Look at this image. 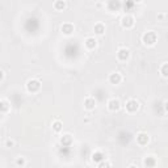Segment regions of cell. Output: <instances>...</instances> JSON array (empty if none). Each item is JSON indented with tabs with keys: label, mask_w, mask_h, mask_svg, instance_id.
Returning <instances> with one entry per match:
<instances>
[{
	"label": "cell",
	"mask_w": 168,
	"mask_h": 168,
	"mask_svg": "<svg viewBox=\"0 0 168 168\" xmlns=\"http://www.w3.org/2000/svg\"><path fill=\"white\" fill-rule=\"evenodd\" d=\"M25 164H26V160H25V158H24V156H18L16 159V166L17 167H24Z\"/></svg>",
	"instance_id": "obj_20"
},
{
	"label": "cell",
	"mask_w": 168,
	"mask_h": 168,
	"mask_svg": "<svg viewBox=\"0 0 168 168\" xmlns=\"http://www.w3.org/2000/svg\"><path fill=\"white\" fill-rule=\"evenodd\" d=\"M84 108L87 110H93L96 108V100L93 97H87L84 100Z\"/></svg>",
	"instance_id": "obj_12"
},
{
	"label": "cell",
	"mask_w": 168,
	"mask_h": 168,
	"mask_svg": "<svg viewBox=\"0 0 168 168\" xmlns=\"http://www.w3.org/2000/svg\"><path fill=\"white\" fill-rule=\"evenodd\" d=\"M3 78H4V72H3V70H0V82L3 80Z\"/></svg>",
	"instance_id": "obj_24"
},
{
	"label": "cell",
	"mask_w": 168,
	"mask_h": 168,
	"mask_svg": "<svg viewBox=\"0 0 168 168\" xmlns=\"http://www.w3.org/2000/svg\"><path fill=\"white\" fill-rule=\"evenodd\" d=\"M71 143H72V135H71V134H65V135L60 138V145L63 146V147L71 146Z\"/></svg>",
	"instance_id": "obj_13"
},
{
	"label": "cell",
	"mask_w": 168,
	"mask_h": 168,
	"mask_svg": "<svg viewBox=\"0 0 168 168\" xmlns=\"http://www.w3.org/2000/svg\"><path fill=\"white\" fill-rule=\"evenodd\" d=\"M121 82H122V75L120 72H112L109 75V83L110 84L117 85V84H120Z\"/></svg>",
	"instance_id": "obj_9"
},
{
	"label": "cell",
	"mask_w": 168,
	"mask_h": 168,
	"mask_svg": "<svg viewBox=\"0 0 168 168\" xmlns=\"http://www.w3.org/2000/svg\"><path fill=\"white\" fill-rule=\"evenodd\" d=\"M117 58H118V60H121V62H126V60L130 58V51H129V49H126V47L118 49V51H117Z\"/></svg>",
	"instance_id": "obj_5"
},
{
	"label": "cell",
	"mask_w": 168,
	"mask_h": 168,
	"mask_svg": "<svg viewBox=\"0 0 168 168\" xmlns=\"http://www.w3.org/2000/svg\"><path fill=\"white\" fill-rule=\"evenodd\" d=\"M60 30H62V33L63 34L71 36L74 33V30H75V26H74V24H71V22H65L63 25L60 26Z\"/></svg>",
	"instance_id": "obj_8"
},
{
	"label": "cell",
	"mask_w": 168,
	"mask_h": 168,
	"mask_svg": "<svg viewBox=\"0 0 168 168\" xmlns=\"http://www.w3.org/2000/svg\"><path fill=\"white\" fill-rule=\"evenodd\" d=\"M129 168H138V167L134 166V164H132V166H129Z\"/></svg>",
	"instance_id": "obj_25"
},
{
	"label": "cell",
	"mask_w": 168,
	"mask_h": 168,
	"mask_svg": "<svg viewBox=\"0 0 168 168\" xmlns=\"http://www.w3.org/2000/svg\"><path fill=\"white\" fill-rule=\"evenodd\" d=\"M93 30H95L96 34L101 36V34H104V32H105V25H104L103 22H97V24H95V28H93Z\"/></svg>",
	"instance_id": "obj_16"
},
{
	"label": "cell",
	"mask_w": 168,
	"mask_h": 168,
	"mask_svg": "<svg viewBox=\"0 0 168 168\" xmlns=\"http://www.w3.org/2000/svg\"><path fill=\"white\" fill-rule=\"evenodd\" d=\"M65 7H66V2H63V0H57L54 3V8L57 11H63Z\"/></svg>",
	"instance_id": "obj_17"
},
{
	"label": "cell",
	"mask_w": 168,
	"mask_h": 168,
	"mask_svg": "<svg viewBox=\"0 0 168 168\" xmlns=\"http://www.w3.org/2000/svg\"><path fill=\"white\" fill-rule=\"evenodd\" d=\"M139 108V103L134 100V98H130V100L126 101V110L129 112V113H134V112H137Z\"/></svg>",
	"instance_id": "obj_6"
},
{
	"label": "cell",
	"mask_w": 168,
	"mask_h": 168,
	"mask_svg": "<svg viewBox=\"0 0 168 168\" xmlns=\"http://www.w3.org/2000/svg\"><path fill=\"white\" fill-rule=\"evenodd\" d=\"M84 45L85 47L88 49V50H92V49H95L96 45H97V40L95 37H87L85 41H84Z\"/></svg>",
	"instance_id": "obj_11"
},
{
	"label": "cell",
	"mask_w": 168,
	"mask_h": 168,
	"mask_svg": "<svg viewBox=\"0 0 168 168\" xmlns=\"http://www.w3.org/2000/svg\"><path fill=\"white\" fill-rule=\"evenodd\" d=\"M15 146V141L13 139H7L5 141V147H13Z\"/></svg>",
	"instance_id": "obj_22"
},
{
	"label": "cell",
	"mask_w": 168,
	"mask_h": 168,
	"mask_svg": "<svg viewBox=\"0 0 168 168\" xmlns=\"http://www.w3.org/2000/svg\"><path fill=\"white\" fill-rule=\"evenodd\" d=\"M62 129H63V123H62L60 121H54L53 122V130L55 133H60Z\"/></svg>",
	"instance_id": "obj_18"
},
{
	"label": "cell",
	"mask_w": 168,
	"mask_h": 168,
	"mask_svg": "<svg viewBox=\"0 0 168 168\" xmlns=\"http://www.w3.org/2000/svg\"><path fill=\"white\" fill-rule=\"evenodd\" d=\"M97 168H110V163H109V161H107V160H103V161L98 163Z\"/></svg>",
	"instance_id": "obj_21"
},
{
	"label": "cell",
	"mask_w": 168,
	"mask_h": 168,
	"mask_svg": "<svg viewBox=\"0 0 168 168\" xmlns=\"http://www.w3.org/2000/svg\"><path fill=\"white\" fill-rule=\"evenodd\" d=\"M107 7L110 12H117L118 9H120L122 7V4L120 2H117V0H110V2L107 3Z\"/></svg>",
	"instance_id": "obj_10"
},
{
	"label": "cell",
	"mask_w": 168,
	"mask_h": 168,
	"mask_svg": "<svg viewBox=\"0 0 168 168\" xmlns=\"http://www.w3.org/2000/svg\"><path fill=\"white\" fill-rule=\"evenodd\" d=\"M143 163H145L146 168H155V166H156V159H155L154 156H147Z\"/></svg>",
	"instance_id": "obj_15"
},
{
	"label": "cell",
	"mask_w": 168,
	"mask_h": 168,
	"mask_svg": "<svg viewBox=\"0 0 168 168\" xmlns=\"http://www.w3.org/2000/svg\"><path fill=\"white\" fill-rule=\"evenodd\" d=\"M120 108H121V103L118 98H110L108 101V109L110 112H117V110H120Z\"/></svg>",
	"instance_id": "obj_7"
},
{
	"label": "cell",
	"mask_w": 168,
	"mask_h": 168,
	"mask_svg": "<svg viewBox=\"0 0 168 168\" xmlns=\"http://www.w3.org/2000/svg\"><path fill=\"white\" fill-rule=\"evenodd\" d=\"M156 41H158V36L155 32H152V30H148V32H146L142 36V42L145 43L146 46H154L155 43H156Z\"/></svg>",
	"instance_id": "obj_1"
},
{
	"label": "cell",
	"mask_w": 168,
	"mask_h": 168,
	"mask_svg": "<svg viewBox=\"0 0 168 168\" xmlns=\"http://www.w3.org/2000/svg\"><path fill=\"white\" fill-rule=\"evenodd\" d=\"M121 25L125 29H132L134 26V17L130 15H125L121 18Z\"/></svg>",
	"instance_id": "obj_3"
},
{
	"label": "cell",
	"mask_w": 168,
	"mask_h": 168,
	"mask_svg": "<svg viewBox=\"0 0 168 168\" xmlns=\"http://www.w3.org/2000/svg\"><path fill=\"white\" fill-rule=\"evenodd\" d=\"M0 105H2V109H3V110H7V109H8V103L5 101V100H3L2 103H0Z\"/></svg>",
	"instance_id": "obj_23"
},
{
	"label": "cell",
	"mask_w": 168,
	"mask_h": 168,
	"mask_svg": "<svg viewBox=\"0 0 168 168\" xmlns=\"http://www.w3.org/2000/svg\"><path fill=\"white\" fill-rule=\"evenodd\" d=\"M160 74L163 78H167L168 76V63H163L160 67Z\"/></svg>",
	"instance_id": "obj_19"
},
{
	"label": "cell",
	"mask_w": 168,
	"mask_h": 168,
	"mask_svg": "<svg viewBox=\"0 0 168 168\" xmlns=\"http://www.w3.org/2000/svg\"><path fill=\"white\" fill-rule=\"evenodd\" d=\"M26 89H28V92H30V93H37V92L41 89V82H40V80H37V79H30V80H28V83H26Z\"/></svg>",
	"instance_id": "obj_2"
},
{
	"label": "cell",
	"mask_w": 168,
	"mask_h": 168,
	"mask_svg": "<svg viewBox=\"0 0 168 168\" xmlns=\"http://www.w3.org/2000/svg\"><path fill=\"white\" fill-rule=\"evenodd\" d=\"M148 141H150V135H148L147 133L145 132H141L137 134V143H138L139 146H146Z\"/></svg>",
	"instance_id": "obj_4"
},
{
	"label": "cell",
	"mask_w": 168,
	"mask_h": 168,
	"mask_svg": "<svg viewBox=\"0 0 168 168\" xmlns=\"http://www.w3.org/2000/svg\"><path fill=\"white\" fill-rule=\"evenodd\" d=\"M92 160L95 161V163H100V161L105 160V155L103 151H95L92 154Z\"/></svg>",
	"instance_id": "obj_14"
}]
</instances>
